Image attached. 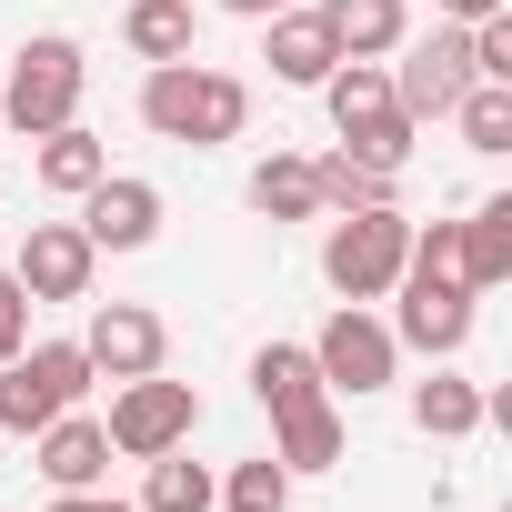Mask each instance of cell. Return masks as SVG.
<instances>
[{
    "instance_id": "obj_1",
    "label": "cell",
    "mask_w": 512,
    "mask_h": 512,
    "mask_svg": "<svg viewBox=\"0 0 512 512\" xmlns=\"http://www.w3.org/2000/svg\"><path fill=\"white\" fill-rule=\"evenodd\" d=\"M141 121H151L161 141H181V151H211V141H241L251 91H241L231 71H211V61H151V81H141Z\"/></svg>"
},
{
    "instance_id": "obj_2",
    "label": "cell",
    "mask_w": 512,
    "mask_h": 512,
    "mask_svg": "<svg viewBox=\"0 0 512 512\" xmlns=\"http://www.w3.org/2000/svg\"><path fill=\"white\" fill-rule=\"evenodd\" d=\"M322 101H332V131H342V151H352V161H382V171H402V161H412V131H422V121H402V101H392V71H382V61H332Z\"/></svg>"
},
{
    "instance_id": "obj_3",
    "label": "cell",
    "mask_w": 512,
    "mask_h": 512,
    "mask_svg": "<svg viewBox=\"0 0 512 512\" xmlns=\"http://www.w3.org/2000/svg\"><path fill=\"white\" fill-rule=\"evenodd\" d=\"M81 81H91V61H81V41H61V31H41V41H21V61H11V81H0V131H61L71 111H81Z\"/></svg>"
},
{
    "instance_id": "obj_4",
    "label": "cell",
    "mask_w": 512,
    "mask_h": 512,
    "mask_svg": "<svg viewBox=\"0 0 512 512\" xmlns=\"http://www.w3.org/2000/svg\"><path fill=\"white\" fill-rule=\"evenodd\" d=\"M402 262H412V221L382 201V211H342L332 221V241H322V282L342 292V302H382L392 282H402Z\"/></svg>"
},
{
    "instance_id": "obj_5",
    "label": "cell",
    "mask_w": 512,
    "mask_h": 512,
    "mask_svg": "<svg viewBox=\"0 0 512 512\" xmlns=\"http://www.w3.org/2000/svg\"><path fill=\"white\" fill-rule=\"evenodd\" d=\"M91 392V352L81 342H21L0 362V432H41Z\"/></svg>"
},
{
    "instance_id": "obj_6",
    "label": "cell",
    "mask_w": 512,
    "mask_h": 512,
    "mask_svg": "<svg viewBox=\"0 0 512 512\" xmlns=\"http://www.w3.org/2000/svg\"><path fill=\"white\" fill-rule=\"evenodd\" d=\"M191 422H201V402H191V382H161V372H141V382H121L111 392V452H131V462H151V452H181L191 442Z\"/></svg>"
},
{
    "instance_id": "obj_7",
    "label": "cell",
    "mask_w": 512,
    "mask_h": 512,
    "mask_svg": "<svg viewBox=\"0 0 512 512\" xmlns=\"http://www.w3.org/2000/svg\"><path fill=\"white\" fill-rule=\"evenodd\" d=\"M392 362H402V342H392V322H372L362 302H342L332 322H322V342H312V372H322V392H382L392 382Z\"/></svg>"
},
{
    "instance_id": "obj_8",
    "label": "cell",
    "mask_w": 512,
    "mask_h": 512,
    "mask_svg": "<svg viewBox=\"0 0 512 512\" xmlns=\"http://www.w3.org/2000/svg\"><path fill=\"white\" fill-rule=\"evenodd\" d=\"M472 91V41H462V21L452 31H432L402 71H392V101H402V121H452V101Z\"/></svg>"
},
{
    "instance_id": "obj_9",
    "label": "cell",
    "mask_w": 512,
    "mask_h": 512,
    "mask_svg": "<svg viewBox=\"0 0 512 512\" xmlns=\"http://www.w3.org/2000/svg\"><path fill=\"white\" fill-rule=\"evenodd\" d=\"M91 262H101V251L81 241V221H31L11 282H21L31 302H91Z\"/></svg>"
},
{
    "instance_id": "obj_10",
    "label": "cell",
    "mask_w": 512,
    "mask_h": 512,
    "mask_svg": "<svg viewBox=\"0 0 512 512\" xmlns=\"http://www.w3.org/2000/svg\"><path fill=\"white\" fill-rule=\"evenodd\" d=\"M392 292H402V322H392V342H412V352H432V362H452V352L472 342V292H462V282L402 272Z\"/></svg>"
},
{
    "instance_id": "obj_11",
    "label": "cell",
    "mask_w": 512,
    "mask_h": 512,
    "mask_svg": "<svg viewBox=\"0 0 512 512\" xmlns=\"http://www.w3.org/2000/svg\"><path fill=\"white\" fill-rule=\"evenodd\" d=\"M151 231H161V191H151V181L101 171V181L81 191V241H91V251H141Z\"/></svg>"
},
{
    "instance_id": "obj_12",
    "label": "cell",
    "mask_w": 512,
    "mask_h": 512,
    "mask_svg": "<svg viewBox=\"0 0 512 512\" xmlns=\"http://www.w3.org/2000/svg\"><path fill=\"white\" fill-rule=\"evenodd\" d=\"M81 352H91V372L141 382V372H161L171 332H161V312H141V302H101V312H91V332H81Z\"/></svg>"
},
{
    "instance_id": "obj_13",
    "label": "cell",
    "mask_w": 512,
    "mask_h": 512,
    "mask_svg": "<svg viewBox=\"0 0 512 512\" xmlns=\"http://www.w3.org/2000/svg\"><path fill=\"white\" fill-rule=\"evenodd\" d=\"M262 61H272V81H292V91H322L342 51H332L322 11H272V41H262Z\"/></svg>"
},
{
    "instance_id": "obj_14",
    "label": "cell",
    "mask_w": 512,
    "mask_h": 512,
    "mask_svg": "<svg viewBox=\"0 0 512 512\" xmlns=\"http://www.w3.org/2000/svg\"><path fill=\"white\" fill-rule=\"evenodd\" d=\"M41 472H51V492H91V482L111 472V432H101L91 412L41 422Z\"/></svg>"
},
{
    "instance_id": "obj_15",
    "label": "cell",
    "mask_w": 512,
    "mask_h": 512,
    "mask_svg": "<svg viewBox=\"0 0 512 512\" xmlns=\"http://www.w3.org/2000/svg\"><path fill=\"white\" fill-rule=\"evenodd\" d=\"M312 11H322V31H332L342 61H382V51H402V0H312Z\"/></svg>"
},
{
    "instance_id": "obj_16",
    "label": "cell",
    "mask_w": 512,
    "mask_h": 512,
    "mask_svg": "<svg viewBox=\"0 0 512 512\" xmlns=\"http://www.w3.org/2000/svg\"><path fill=\"white\" fill-rule=\"evenodd\" d=\"M121 41H131V61H191L201 11H191V0H131V11H121Z\"/></svg>"
},
{
    "instance_id": "obj_17",
    "label": "cell",
    "mask_w": 512,
    "mask_h": 512,
    "mask_svg": "<svg viewBox=\"0 0 512 512\" xmlns=\"http://www.w3.org/2000/svg\"><path fill=\"white\" fill-rule=\"evenodd\" d=\"M452 241H462V292L512 282V201H482L472 221H452Z\"/></svg>"
},
{
    "instance_id": "obj_18",
    "label": "cell",
    "mask_w": 512,
    "mask_h": 512,
    "mask_svg": "<svg viewBox=\"0 0 512 512\" xmlns=\"http://www.w3.org/2000/svg\"><path fill=\"white\" fill-rule=\"evenodd\" d=\"M272 422H282V452H272L282 472H332V462H342V412H332L322 392L292 402V412H272Z\"/></svg>"
},
{
    "instance_id": "obj_19",
    "label": "cell",
    "mask_w": 512,
    "mask_h": 512,
    "mask_svg": "<svg viewBox=\"0 0 512 512\" xmlns=\"http://www.w3.org/2000/svg\"><path fill=\"white\" fill-rule=\"evenodd\" d=\"M101 171H111V151H101V141L81 131V121L41 131V191H51V201H81V191H91Z\"/></svg>"
},
{
    "instance_id": "obj_20",
    "label": "cell",
    "mask_w": 512,
    "mask_h": 512,
    "mask_svg": "<svg viewBox=\"0 0 512 512\" xmlns=\"http://www.w3.org/2000/svg\"><path fill=\"white\" fill-rule=\"evenodd\" d=\"M412 422H422L432 442H462V432H482L492 412H482V392H472L462 372H432V382L412 392Z\"/></svg>"
},
{
    "instance_id": "obj_21",
    "label": "cell",
    "mask_w": 512,
    "mask_h": 512,
    "mask_svg": "<svg viewBox=\"0 0 512 512\" xmlns=\"http://www.w3.org/2000/svg\"><path fill=\"white\" fill-rule=\"evenodd\" d=\"M251 392H262L272 412L312 402V392H322V372H312V342H262V352H251Z\"/></svg>"
},
{
    "instance_id": "obj_22",
    "label": "cell",
    "mask_w": 512,
    "mask_h": 512,
    "mask_svg": "<svg viewBox=\"0 0 512 512\" xmlns=\"http://www.w3.org/2000/svg\"><path fill=\"white\" fill-rule=\"evenodd\" d=\"M312 191H322V211H382V201H392V171L332 151V161H312Z\"/></svg>"
},
{
    "instance_id": "obj_23",
    "label": "cell",
    "mask_w": 512,
    "mask_h": 512,
    "mask_svg": "<svg viewBox=\"0 0 512 512\" xmlns=\"http://www.w3.org/2000/svg\"><path fill=\"white\" fill-rule=\"evenodd\" d=\"M251 211H262V221H312L322 211V191H312V161H262V171H251Z\"/></svg>"
},
{
    "instance_id": "obj_24",
    "label": "cell",
    "mask_w": 512,
    "mask_h": 512,
    "mask_svg": "<svg viewBox=\"0 0 512 512\" xmlns=\"http://www.w3.org/2000/svg\"><path fill=\"white\" fill-rule=\"evenodd\" d=\"M211 472L201 462H181V452H151V482H141V512H211Z\"/></svg>"
},
{
    "instance_id": "obj_25",
    "label": "cell",
    "mask_w": 512,
    "mask_h": 512,
    "mask_svg": "<svg viewBox=\"0 0 512 512\" xmlns=\"http://www.w3.org/2000/svg\"><path fill=\"white\" fill-rule=\"evenodd\" d=\"M452 121H462L472 151H512V81H472V91L452 101Z\"/></svg>"
},
{
    "instance_id": "obj_26",
    "label": "cell",
    "mask_w": 512,
    "mask_h": 512,
    "mask_svg": "<svg viewBox=\"0 0 512 512\" xmlns=\"http://www.w3.org/2000/svg\"><path fill=\"white\" fill-rule=\"evenodd\" d=\"M211 502H221V512H292V472L262 452V462H241V472H231Z\"/></svg>"
},
{
    "instance_id": "obj_27",
    "label": "cell",
    "mask_w": 512,
    "mask_h": 512,
    "mask_svg": "<svg viewBox=\"0 0 512 512\" xmlns=\"http://www.w3.org/2000/svg\"><path fill=\"white\" fill-rule=\"evenodd\" d=\"M21 342H31V292H21L11 272H0V362H11Z\"/></svg>"
},
{
    "instance_id": "obj_28",
    "label": "cell",
    "mask_w": 512,
    "mask_h": 512,
    "mask_svg": "<svg viewBox=\"0 0 512 512\" xmlns=\"http://www.w3.org/2000/svg\"><path fill=\"white\" fill-rule=\"evenodd\" d=\"M51 512H141V502H111V492H61Z\"/></svg>"
},
{
    "instance_id": "obj_29",
    "label": "cell",
    "mask_w": 512,
    "mask_h": 512,
    "mask_svg": "<svg viewBox=\"0 0 512 512\" xmlns=\"http://www.w3.org/2000/svg\"><path fill=\"white\" fill-rule=\"evenodd\" d=\"M221 11H241V21H272V11H302V0H221Z\"/></svg>"
},
{
    "instance_id": "obj_30",
    "label": "cell",
    "mask_w": 512,
    "mask_h": 512,
    "mask_svg": "<svg viewBox=\"0 0 512 512\" xmlns=\"http://www.w3.org/2000/svg\"><path fill=\"white\" fill-rule=\"evenodd\" d=\"M432 11H452V21H482V11H502V0H432Z\"/></svg>"
}]
</instances>
